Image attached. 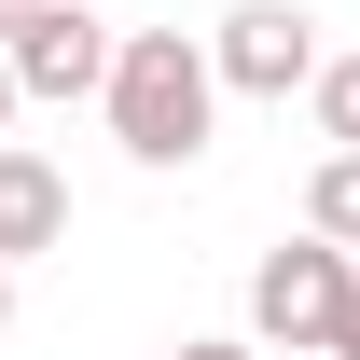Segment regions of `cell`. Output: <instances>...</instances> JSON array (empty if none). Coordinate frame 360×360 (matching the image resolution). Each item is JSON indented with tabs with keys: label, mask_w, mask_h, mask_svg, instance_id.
<instances>
[{
	"label": "cell",
	"mask_w": 360,
	"mask_h": 360,
	"mask_svg": "<svg viewBox=\"0 0 360 360\" xmlns=\"http://www.w3.org/2000/svg\"><path fill=\"white\" fill-rule=\"evenodd\" d=\"M305 236L360 250V153H319V180H305Z\"/></svg>",
	"instance_id": "cell-6"
},
{
	"label": "cell",
	"mask_w": 360,
	"mask_h": 360,
	"mask_svg": "<svg viewBox=\"0 0 360 360\" xmlns=\"http://www.w3.org/2000/svg\"><path fill=\"white\" fill-rule=\"evenodd\" d=\"M14 111H28V97H14V70H0V139H14Z\"/></svg>",
	"instance_id": "cell-11"
},
{
	"label": "cell",
	"mask_w": 360,
	"mask_h": 360,
	"mask_svg": "<svg viewBox=\"0 0 360 360\" xmlns=\"http://www.w3.org/2000/svg\"><path fill=\"white\" fill-rule=\"evenodd\" d=\"M111 42H125L111 14H84V0H42V14L0 42V70H14V97H56V111H70V97H97V84H111Z\"/></svg>",
	"instance_id": "cell-4"
},
{
	"label": "cell",
	"mask_w": 360,
	"mask_h": 360,
	"mask_svg": "<svg viewBox=\"0 0 360 360\" xmlns=\"http://www.w3.org/2000/svg\"><path fill=\"white\" fill-rule=\"evenodd\" d=\"M347 291H360V250H333V236H277L264 264H250V347L319 360V333H333Z\"/></svg>",
	"instance_id": "cell-2"
},
{
	"label": "cell",
	"mask_w": 360,
	"mask_h": 360,
	"mask_svg": "<svg viewBox=\"0 0 360 360\" xmlns=\"http://www.w3.org/2000/svg\"><path fill=\"white\" fill-rule=\"evenodd\" d=\"M42 250H70V167L0 139V264H42Z\"/></svg>",
	"instance_id": "cell-5"
},
{
	"label": "cell",
	"mask_w": 360,
	"mask_h": 360,
	"mask_svg": "<svg viewBox=\"0 0 360 360\" xmlns=\"http://www.w3.org/2000/svg\"><path fill=\"white\" fill-rule=\"evenodd\" d=\"M305 111H319L333 153H360V56H319V70H305Z\"/></svg>",
	"instance_id": "cell-7"
},
{
	"label": "cell",
	"mask_w": 360,
	"mask_h": 360,
	"mask_svg": "<svg viewBox=\"0 0 360 360\" xmlns=\"http://www.w3.org/2000/svg\"><path fill=\"white\" fill-rule=\"evenodd\" d=\"M28 14H42V0H0V42H14V28H28Z\"/></svg>",
	"instance_id": "cell-10"
},
{
	"label": "cell",
	"mask_w": 360,
	"mask_h": 360,
	"mask_svg": "<svg viewBox=\"0 0 360 360\" xmlns=\"http://www.w3.org/2000/svg\"><path fill=\"white\" fill-rule=\"evenodd\" d=\"M319 360H360V291L333 305V333H319Z\"/></svg>",
	"instance_id": "cell-8"
},
{
	"label": "cell",
	"mask_w": 360,
	"mask_h": 360,
	"mask_svg": "<svg viewBox=\"0 0 360 360\" xmlns=\"http://www.w3.org/2000/svg\"><path fill=\"white\" fill-rule=\"evenodd\" d=\"M0 319H14V264H0Z\"/></svg>",
	"instance_id": "cell-12"
},
{
	"label": "cell",
	"mask_w": 360,
	"mask_h": 360,
	"mask_svg": "<svg viewBox=\"0 0 360 360\" xmlns=\"http://www.w3.org/2000/svg\"><path fill=\"white\" fill-rule=\"evenodd\" d=\"M125 167H194L208 125H222V84H208V42L194 28H125L111 42V84H97Z\"/></svg>",
	"instance_id": "cell-1"
},
{
	"label": "cell",
	"mask_w": 360,
	"mask_h": 360,
	"mask_svg": "<svg viewBox=\"0 0 360 360\" xmlns=\"http://www.w3.org/2000/svg\"><path fill=\"white\" fill-rule=\"evenodd\" d=\"M167 360H264L250 333H194V347H167Z\"/></svg>",
	"instance_id": "cell-9"
},
{
	"label": "cell",
	"mask_w": 360,
	"mask_h": 360,
	"mask_svg": "<svg viewBox=\"0 0 360 360\" xmlns=\"http://www.w3.org/2000/svg\"><path fill=\"white\" fill-rule=\"evenodd\" d=\"M194 42H208V84L222 97H305V70L333 56L305 0H236L222 28H194Z\"/></svg>",
	"instance_id": "cell-3"
}]
</instances>
